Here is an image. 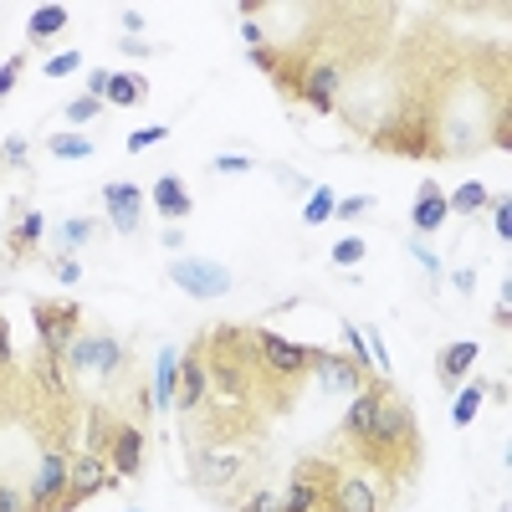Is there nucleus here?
<instances>
[{"label":"nucleus","instance_id":"obj_25","mask_svg":"<svg viewBox=\"0 0 512 512\" xmlns=\"http://www.w3.org/2000/svg\"><path fill=\"white\" fill-rule=\"evenodd\" d=\"M482 400H487V379H472L466 390H456L451 420H456V425H472V420H477V410H482Z\"/></svg>","mask_w":512,"mask_h":512},{"label":"nucleus","instance_id":"obj_23","mask_svg":"<svg viewBox=\"0 0 512 512\" xmlns=\"http://www.w3.org/2000/svg\"><path fill=\"white\" fill-rule=\"evenodd\" d=\"M144 98H149V82H144V77H134V72H113V77H108V93H103V103L139 108Z\"/></svg>","mask_w":512,"mask_h":512},{"label":"nucleus","instance_id":"obj_30","mask_svg":"<svg viewBox=\"0 0 512 512\" xmlns=\"http://www.w3.org/2000/svg\"><path fill=\"white\" fill-rule=\"evenodd\" d=\"M333 205H338V195H333L328 185H313V195H308V205H303V221H308V226H323V221L333 216Z\"/></svg>","mask_w":512,"mask_h":512},{"label":"nucleus","instance_id":"obj_45","mask_svg":"<svg viewBox=\"0 0 512 512\" xmlns=\"http://www.w3.org/2000/svg\"><path fill=\"white\" fill-rule=\"evenodd\" d=\"M108 77H113L108 67H93V72H88V98H98V103H103V93H108Z\"/></svg>","mask_w":512,"mask_h":512},{"label":"nucleus","instance_id":"obj_9","mask_svg":"<svg viewBox=\"0 0 512 512\" xmlns=\"http://www.w3.org/2000/svg\"><path fill=\"white\" fill-rule=\"evenodd\" d=\"M338 88H344V67L328 62V57L308 62V72L297 77V98H303L313 113H333L338 108Z\"/></svg>","mask_w":512,"mask_h":512},{"label":"nucleus","instance_id":"obj_36","mask_svg":"<svg viewBox=\"0 0 512 512\" xmlns=\"http://www.w3.org/2000/svg\"><path fill=\"white\" fill-rule=\"evenodd\" d=\"M98 113H103L98 98H72V103H67V123H77V128H82V123H93Z\"/></svg>","mask_w":512,"mask_h":512},{"label":"nucleus","instance_id":"obj_13","mask_svg":"<svg viewBox=\"0 0 512 512\" xmlns=\"http://www.w3.org/2000/svg\"><path fill=\"white\" fill-rule=\"evenodd\" d=\"M103 205H108V221L118 231H134L139 226V210H144V190L128 185V180H108L103 185Z\"/></svg>","mask_w":512,"mask_h":512},{"label":"nucleus","instance_id":"obj_33","mask_svg":"<svg viewBox=\"0 0 512 512\" xmlns=\"http://www.w3.org/2000/svg\"><path fill=\"white\" fill-rule=\"evenodd\" d=\"M164 134H169V128H164V123H149V128H134V134H128V139H123V149H128V154H144V149H154V144H164Z\"/></svg>","mask_w":512,"mask_h":512},{"label":"nucleus","instance_id":"obj_37","mask_svg":"<svg viewBox=\"0 0 512 512\" xmlns=\"http://www.w3.org/2000/svg\"><path fill=\"white\" fill-rule=\"evenodd\" d=\"M41 72H47V77H72V72H82V52H57Z\"/></svg>","mask_w":512,"mask_h":512},{"label":"nucleus","instance_id":"obj_17","mask_svg":"<svg viewBox=\"0 0 512 512\" xmlns=\"http://www.w3.org/2000/svg\"><path fill=\"white\" fill-rule=\"evenodd\" d=\"M241 472H246V456H241V451H205L200 466H195V482L210 487V492H221V487L236 482Z\"/></svg>","mask_w":512,"mask_h":512},{"label":"nucleus","instance_id":"obj_12","mask_svg":"<svg viewBox=\"0 0 512 512\" xmlns=\"http://www.w3.org/2000/svg\"><path fill=\"white\" fill-rule=\"evenodd\" d=\"M374 149H384V154H436L431 134H425L420 123H410L405 113H400L395 123H384V128H374Z\"/></svg>","mask_w":512,"mask_h":512},{"label":"nucleus","instance_id":"obj_4","mask_svg":"<svg viewBox=\"0 0 512 512\" xmlns=\"http://www.w3.org/2000/svg\"><path fill=\"white\" fill-rule=\"evenodd\" d=\"M251 344H256V359H262L277 379H297V374H308V369H313V344H292L287 333L256 328V333H251Z\"/></svg>","mask_w":512,"mask_h":512},{"label":"nucleus","instance_id":"obj_5","mask_svg":"<svg viewBox=\"0 0 512 512\" xmlns=\"http://www.w3.org/2000/svg\"><path fill=\"white\" fill-rule=\"evenodd\" d=\"M77 374H118L123 364H128V349L118 344V338H108V333H82V338H72L67 344V354H62Z\"/></svg>","mask_w":512,"mask_h":512},{"label":"nucleus","instance_id":"obj_48","mask_svg":"<svg viewBox=\"0 0 512 512\" xmlns=\"http://www.w3.org/2000/svg\"><path fill=\"white\" fill-rule=\"evenodd\" d=\"M118 21H123V31H128V36H139V31H144V11H134V6H128Z\"/></svg>","mask_w":512,"mask_h":512},{"label":"nucleus","instance_id":"obj_32","mask_svg":"<svg viewBox=\"0 0 512 512\" xmlns=\"http://www.w3.org/2000/svg\"><path fill=\"white\" fill-rule=\"evenodd\" d=\"M216 384H221V395L241 400V395H246V374H241V364H231V359H216Z\"/></svg>","mask_w":512,"mask_h":512},{"label":"nucleus","instance_id":"obj_8","mask_svg":"<svg viewBox=\"0 0 512 512\" xmlns=\"http://www.w3.org/2000/svg\"><path fill=\"white\" fill-rule=\"evenodd\" d=\"M118 477L108 472V461L103 456H72V466H67V497L57 502V512H77L88 497H98V492H108Z\"/></svg>","mask_w":512,"mask_h":512},{"label":"nucleus","instance_id":"obj_15","mask_svg":"<svg viewBox=\"0 0 512 512\" xmlns=\"http://www.w3.org/2000/svg\"><path fill=\"white\" fill-rule=\"evenodd\" d=\"M333 512H379V492L364 472H349V477H338L333 482V497H328Z\"/></svg>","mask_w":512,"mask_h":512},{"label":"nucleus","instance_id":"obj_20","mask_svg":"<svg viewBox=\"0 0 512 512\" xmlns=\"http://www.w3.org/2000/svg\"><path fill=\"white\" fill-rule=\"evenodd\" d=\"M205 390H210L205 364H200L195 354H185V359H180V395H175V405H180V410H200Z\"/></svg>","mask_w":512,"mask_h":512},{"label":"nucleus","instance_id":"obj_2","mask_svg":"<svg viewBox=\"0 0 512 512\" xmlns=\"http://www.w3.org/2000/svg\"><path fill=\"white\" fill-rule=\"evenodd\" d=\"M169 282H175L185 297H195V303H210V297L231 292V272L221 262H210V256H180V262L169 267Z\"/></svg>","mask_w":512,"mask_h":512},{"label":"nucleus","instance_id":"obj_11","mask_svg":"<svg viewBox=\"0 0 512 512\" xmlns=\"http://www.w3.org/2000/svg\"><path fill=\"white\" fill-rule=\"evenodd\" d=\"M108 472L134 482L144 472V431L139 425H113V446H108Z\"/></svg>","mask_w":512,"mask_h":512},{"label":"nucleus","instance_id":"obj_40","mask_svg":"<svg viewBox=\"0 0 512 512\" xmlns=\"http://www.w3.org/2000/svg\"><path fill=\"white\" fill-rule=\"evenodd\" d=\"M492 231H497L502 241L512 236V200H507V195H497V205H492Z\"/></svg>","mask_w":512,"mask_h":512},{"label":"nucleus","instance_id":"obj_42","mask_svg":"<svg viewBox=\"0 0 512 512\" xmlns=\"http://www.w3.org/2000/svg\"><path fill=\"white\" fill-rule=\"evenodd\" d=\"M241 512H282V492H256V497H246Z\"/></svg>","mask_w":512,"mask_h":512},{"label":"nucleus","instance_id":"obj_35","mask_svg":"<svg viewBox=\"0 0 512 512\" xmlns=\"http://www.w3.org/2000/svg\"><path fill=\"white\" fill-rule=\"evenodd\" d=\"M369 210H374V195H349V200L333 205V216L338 221H359V216H369Z\"/></svg>","mask_w":512,"mask_h":512},{"label":"nucleus","instance_id":"obj_21","mask_svg":"<svg viewBox=\"0 0 512 512\" xmlns=\"http://www.w3.org/2000/svg\"><path fill=\"white\" fill-rule=\"evenodd\" d=\"M41 236H47V216H41V210H26L21 226H16V231H11V241H6V256H11V262H21L26 251H36V246H41Z\"/></svg>","mask_w":512,"mask_h":512},{"label":"nucleus","instance_id":"obj_38","mask_svg":"<svg viewBox=\"0 0 512 512\" xmlns=\"http://www.w3.org/2000/svg\"><path fill=\"white\" fill-rule=\"evenodd\" d=\"M251 169H256L251 154H221L216 159V175H251Z\"/></svg>","mask_w":512,"mask_h":512},{"label":"nucleus","instance_id":"obj_31","mask_svg":"<svg viewBox=\"0 0 512 512\" xmlns=\"http://www.w3.org/2000/svg\"><path fill=\"white\" fill-rule=\"evenodd\" d=\"M344 349H349V359L359 364V374H364V379H379V374H374V364H369V344H364V333H359L354 323H344Z\"/></svg>","mask_w":512,"mask_h":512},{"label":"nucleus","instance_id":"obj_29","mask_svg":"<svg viewBox=\"0 0 512 512\" xmlns=\"http://www.w3.org/2000/svg\"><path fill=\"white\" fill-rule=\"evenodd\" d=\"M364 256H369V241H364V236H344V241H333L328 262H333V267H359Z\"/></svg>","mask_w":512,"mask_h":512},{"label":"nucleus","instance_id":"obj_10","mask_svg":"<svg viewBox=\"0 0 512 512\" xmlns=\"http://www.w3.org/2000/svg\"><path fill=\"white\" fill-rule=\"evenodd\" d=\"M313 374L323 379V390H333V395H359L364 390L359 364L349 354H333V349H318V344H313ZM369 384H379V379H369Z\"/></svg>","mask_w":512,"mask_h":512},{"label":"nucleus","instance_id":"obj_43","mask_svg":"<svg viewBox=\"0 0 512 512\" xmlns=\"http://www.w3.org/2000/svg\"><path fill=\"white\" fill-rule=\"evenodd\" d=\"M0 512H31L26 492H16V487H6V482H0Z\"/></svg>","mask_w":512,"mask_h":512},{"label":"nucleus","instance_id":"obj_19","mask_svg":"<svg viewBox=\"0 0 512 512\" xmlns=\"http://www.w3.org/2000/svg\"><path fill=\"white\" fill-rule=\"evenodd\" d=\"M477 359H482V344H472V338H461V344H446V349H441V359H436V374H441L446 390H451V384H456L466 369H472Z\"/></svg>","mask_w":512,"mask_h":512},{"label":"nucleus","instance_id":"obj_6","mask_svg":"<svg viewBox=\"0 0 512 512\" xmlns=\"http://www.w3.org/2000/svg\"><path fill=\"white\" fill-rule=\"evenodd\" d=\"M31 318H36L41 354H67V344L77 338V323H82V308L57 297V303H31Z\"/></svg>","mask_w":512,"mask_h":512},{"label":"nucleus","instance_id":"obj_22","mask_svg":"<svg viewBox=\"0 0 512 512\" xmlns=\"http://www.w3.org/2000/svg\"><path fill=\"white\" fill-rule=\"evenodd\" d=\"M175 395H180V354L164 349L159 364H154V405H159V410L175 405Z\"/></svg>","mask_w":512,"mask_h":512},{"label":"nucleus","instance_id":"obj_51","mask_svg":"<svg viewBox=\"0 0 512 512\" xmlns=\"http://www.w3.org/2000/svg\"><path fill=\"white\" fill-rule=\"evenodd\" d=\"M507 144H512V118L497 113V149H507Z\"/></svg>","mask_w":512,"mask_h":512},{"label":"nucleus","instance_id":"obj_28","mask_svg":"<svg viewBox=\"0 0 512 512\" xmlns=\"http://www.w3.org/2000/svg\"><path fill=\"white\" fill-rule=\"evenodd\" d=\"M36 379L47 384L52 395H67V359L62 354H41L36 359Z\"/></svg>","mask_w":512,"mask_h":512},{"label":"nucleus","instance_id":"obj_26","mask_svg":"<svg viewBox=\"0 0 512 512\" xmlns=\"http://www.w3.org/2000/svg\"><path fill=\"white\" fill-rule=\"evenodd\" d=\"M62 26H67V6H36L31 21H26V36H31V41H47V36H57Z\"/></svg>","mask_w":512,"mask_h":512},{"label":"nucleus","instance_id":"obj_16","mask_svg":"<svg viewBox=\"0 0 512 512\" xmlns=\"http://www.w3.org/2000/svg\"><path fill=\"white\" fill-rule=\"evenodd\" d=\"M384 395H390V379H379V384H364V390L349 400V415H344V436L349 441H359L369 425H374V415H379V405H384Z\"/></svg>","mask_w":512,"mask_h":512},{"label":"nucleus","instance_id":"obj_34","mask_svg":"<svg viewBox=\"0 0 512 512\" xmlns=\"http://www.w3.org/2000/svg\"><path fill=\"white\" fill-rule=\"evenodd\" d=\"M93 241V221L88 216H72V221H62V246L72 251V246H88Z\"/></svg>","mask_w":512,"mask_h":512},{"label":"nucleus","instance_id":"obj_27","mask_svg":"<svg viewBox=\"0 0 512 512\" xmlns=\"http://www.w3.org/2000/svg\"><path fill=\"white\" fill-rule=\"evenodd\" d=\"M47 154L52 159H93V139L77 134V128H67V134H52L47 139Z\"/></svg>","mask_w":512,"mask_h":512},{"label":"nucleus","instance_id":"obj_52","mask_svg":"<svg viewBox=\"0 0 512 512\" xmlns=\"http://www.w3.org/2000/svg\"><path fill=\"white\" fill-rule=\"evenodd\" d=\"M487 395H492V400H497V405H507V379H497V384H492V379H487Z\"/></svg>","mask_w":512,"mask_h":512},{"label":"nucleus","instance_id":"obj_18","mask_svg":"<svg viewBox=\"0 0 512 512\" xmlns=\"http://www.w3.org/2000/svg\"><path fill=\"white\" fill-rule=\"evenodd\" d=\"M149 195H154V210H159L164 221H185L190 210H195V200H190V190H185L180 175H159Z\"/></svg>","mask_w":512,"mask_h":512},{"label":"nucleus","instance_id":"obj_41","mask_svg":"<svg viewBox=\"0 0 512 512\" xmlns=\"http://www.w3.org/2000/svg\"><path fill=\"white\" fill-rule=\"evenodd\" d=\"M52 272H57V282H67V287H72V282H82V267H77V256H72V251H62V256H57Z\"/></svg>","mask_w":512,"mask_h":512},{"label":"nucleus","instance_id":"obj_1","mask_svg":"<svg viewBox=\"0 0 512 512\" xmlns=\"http://www.w3.org/2000/svg\"><path fill=\"white\" fill-rule=\"evenodd\" d=\"M359 446H364V456H369V461H379V466H400V456H405V451L415 456V410L384 395V405H379L374 425L359 436Z\"/></svg>","mask_w":512,"mask_h":512},{"label":"nucleus","instance_id":"obj_44","mask_svg":"<svg viewBox=\"0 0 512 512\" xmlns=\"http://www.w3.org/2000/svg\"><path fill=\"white\" fill-rule=\"evenodd\" d=\"M410 256H415V262H420V267H425V272H431V277H436V272H441V256H436V251H431V246H420V241H410Z\"/></svg>","mask_w":512,"mask_h":512},{"label":"nucleus","instance_id":"obj_24","mask_svg":"<svg viewBox=\"0 0 512 512\" xmlns=\"http://www.w3.org/2000/svg\"><path fill=\"white\" fill-rule=\"evenodd\" d=\"M487 205H492V190H487L482 180H466V185H456V190L446 195L451 216H477V210H487Z\"/></svg>","mask_w":512,"mask_h":512},{"label":"nucleus","instance_id":"obj_53","mask_svg":"<svg viewBox=\"0 0 512 512\" xmlns=\"http://www.w3.org/2000/svg\"><path fill=\"white\" fill-rule=\"evenodd\" d=\"M134 512H139V507H134Z\"/></svg>","mask_w":512,"mask_h":512},{"label":"nucleus","instance_id":"obj_49","mask_svg":"<svg viewBox=\"0 0 512 512\" xmlns=\"http://www.w3.org/2000/svg\"><path fill=\"white\" fill-rule=\"evenodd\" d=\"M6 364H11V323L0 318V369H6Z\"/></svg>","mask_w":512,"mask_h":512},{"label":"nucleus","instance_id":"obj_46","mask_svg":"<svg viewBox=\"0 0 512 512\" xmlns=\"http://www.w3.org/2000/svg\"><path fill=\"white\" fill-rule=\"evenodd\" d=\"M16 77H21V57H11L6 67H0V98H6V93L16 88Z\"/></svg>","mask_w":512,"mask_h":512},{"label":"nucleus","instance_id":"obj_47","mask_svg":"<svg viewBox=\"0 0 512 512\" xmlns=\"http://www.w3.org/2000/svg\"><path fill=\"white\" fill-rule=\"evenodd\" d=\"M241 36H246V47L256 52V47H262V21H251V16H241Z\"/></svg>","mask_w":512,"mask_h":512},{"label":"nucleus","instance_id":"obj_39","mask_svg":"<svg viewBox=\"0 0 512 512\" xmlns=\"http://www.w3.org/2000/svg\"><path fill=\"white\" fill-rule=\"evenodd\" d=\"M364 344L374 349V374L384 379V374H390V349H384V338H379V328L369 323V338H364Z\"/></svg>","mask_w":512,"mask_h":512},{"label":"nucleus","instance_id":"obj_3","mask_svg":"<svg viewBox=\"0 0 512 512\" xmlns=\"http://www.w3.org/2000/svg\"><path fill=\"white\" fill-rule=\"evenodd\" d=\"M333 466H323V461H303L292 472V482H287V492H282V512H323L328 507V497H333Z\"/></svg>","mask_w":512,"mask_h":512},{"label":"nucleus","instance_id":"obj_50","mask_svg":"<svg viewBox=\"0 0 512 512\" xmlns=\"http://www.w3.org/2000/svg\"><path fill=\"white\" fill-rule=\"evenodd\" d=\"M6 164H26V139H6Z\"/></svg>","mask_w":512,"mask_h":512},{"label":"nucleus","instance_id":"obj_14","mask_svg":"<svg viewBox=\"0 0 512 512\" xmlns=\"http://www.w3.org/2000/svg\"><path fill=\"white\" fill-rule=\"evenodd\" d=\"M446 221H451V210H446V190H441L436 180H425V185H420V195H415V210H410L415 236H436Z\"/></svg>","mask_w":512,"mask_h":512},{"label":"nucleus","instance_id":"obj_7","mask_svg":"<svg viewBox=\"0 0 512 512\" xmlns=\"http://www.w3.org/2000/svg\"><path fill=\"white\" fill-rule=\"evenodd\" d=\"M67 466H72V456H62V451H41L36 472H31V487H26L31 512H57V502L67 497Z\"/></svg>","mask_w":512,"mask_h":512}]
</instances>
